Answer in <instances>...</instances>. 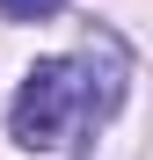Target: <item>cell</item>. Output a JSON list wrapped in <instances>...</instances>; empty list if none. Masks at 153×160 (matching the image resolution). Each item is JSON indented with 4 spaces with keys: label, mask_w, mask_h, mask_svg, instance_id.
<instances>
[{
    "label": "cell",
    "mask_w": 153,
    "mask_h": 160,
    "mask_svg": "<svg viewBox=\"0 0 153 160\" xmlns=\"http://www.w3.org/2000/svg\"><path fill=\"white\" fill-rule=\"evenodd\" d=\"M59 8H66V0H0V15H8V22H51Z\"/></svg>",
    "instance_id": "obj_2"
},
{
    "label": "cell",
    "mask_w": 153,
    "mask_h": 160,
    "mask_svg": "<svg viewBox=\"0 0 153 160\" xmlns=\"http://www.w3.org/2000/svg\"><path fill=\"white\" fill-rule=\"evenodd\" d=\"M117 102H124V51L110 37H95V51L37 58L22 73V88L8 102V131L29 153H66V146H88Z\"/></svg>",
    "instance_id": "obj_1"
}]
</instances>
